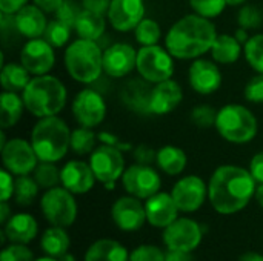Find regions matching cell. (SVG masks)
Instances as JSON below:
<instances>
[{
  "label": "cell",
  "instance_id": "cell-54",
  "mask_svg": "<svg viewBox=\"0 0 263 261\" xmlns=\"http://www.w3.org/2000/svg\"><path fill=\"white\" fill-rule=\"evenodd\" d=\"M9 218H11V215H9V206H8L6 202H2V205H0V223L5 225Z\"/></svg>",
  "mask_w": 263,
  "mask_h": 261
},
{
  "label": "cell",
  "instance_id": "cell-27",
  "mask_svg": "<svg viewBox=\"0 0 263 261\" xmlns=\"http://www.w3.org/2000/svg\"><path fill=\"white\" fill-rule=\"evenodd\" d=\"M105 28H106L105 17L102 14L88 11L85 8L82 9V12L79 14L77 20L74 23L76 34L80 38H86V40H92V42H97L105 34Z\"/></svg>",
  "mask_w": 263,
  "mask_h": 261
},
{
  "label": "cell",
  "instance_id": "cell-13",
  "mask_svg": "<svg viewBox=\"0 0 263 261\" xmlns=\"http://www.w3.org/2000/svg\"><path fill=\"white\" fill-rule=\"evenodd\" d=\"M72 115L80 126L96 128L106 117V103L96 89H82L72 102Z\"/></svg>",
  "mask_w": 263,
  "mask_h": 261
},
{
  "label": "cell",
  "instance_id": "cell-33",
  "mask_svg": "<svg viewBox=\"0 0 263 261\" xmlns=\"http://www.w3.org/2000/svg\"><path fill=\"white\" fill-rule=\"evenodd\" d=\"M99 140V135L92 131V128L79 126L74 131H71V151L77 155H86L91 154L96 149V143Z\"/></svg>",
  "mask_w": 263,
  "mask_h": 261
},
{
  "label": "cell",
  "instance_id": "cell-31",
  "mask_svg": "<svg viewBox=\"0 0 263 261\" xmlns=\"http://www.w3.org/2000/svg\"><path fill=\"white\" fill-rule=\"evenodd\" d=\"M156 163L165 174L179 175L186 168L188 158H186V154L183 149L173 146V145H166L157 151Z\"/></svg>",
  "mask_w": 263,
  "mask_h": 261
},
{
  "label": "cell",
  "instance_id": "cell-5",
  "mask_svg": "<svg viewBox=\"0 0 263 261\" xmlns=\"http://www.w3.org/2000/svg\"><path fill=\"white\" fill-rule=\"evenodd\" d=\"M68 74L79 83H94L103 72V52L97 42L77 38L65 51Z\"/></svg>",
  "mask_w": 263,
  "mask_h": 261
},
{
  "label": "cell",
  "instance_id": "cell-36",
  "mask_svg": "<svg viewBox=\"0 0 263 261\" xmlns=\"http://www.w3.org/2000/svg\"><path fill=\"white\" fill-rule=\"evenodd\" d=\"M32 177L37 182V185L43 189H51V188H55L59 183H62L60 171L51 162H40L35 166Z\"/></svg>",
  "mask_w": 263,
  "mask_h": 261
},
{
  "label": "cell",
  "instance_id": "cell-34",
  "mask_svg": "<svg viewBox=\"0 0 263 261\" xmlns=\"http://www.w3.org/2000/svg\"><path fill=\"white\" fill-rule=\"evenodd\" d=\"M39 185L34 180V177L28 175H20L15 180V188H14V198L18 206H31L34 200L37 198L39 194Z\"/></svg>",
  "mask_w": 263,
  "mask_h": 261
},
{
  "label": "cell",
  "instance_id": "cell-60",
  "mask_svg": "<svg viewBox=\"0 0 263 261\" xmlns=\"http://www.w3.org/2000/svg\"><path fill=\"white\" fill-rule=\"evenodd\" d=\"M35 261H57V258H52V257H42V258H37Z\"/></svg>",
  "mask_w": 263,
  "mask_h": 261
},
{
  "label": "cell",
  "instance_id": "cell-43",
  "mask_svg": "<svg viewBox=\"0 0 263 261\" xmlns=\"http://www.w3.org/2000/svg\"><path fill=\"white\" fill-rule=\"evenodd\" d=\"M166 252L153 245H142L129 254V261H165Z\"/></svg>",
  "mask_w": 263,
  "mask_h": 261
},
{
  "label": "cell",
  "instance_id": "cell-46",
  "mask_svg": "<svg viewBox=\"0 0 263 261\" xmlns=\"http://www.w3.org/2000/svg\"><path fill=\"white\" fill-rule=\"evenodd\" d=\"M131 152H133V158L139 165H153L156 162V158H157V151H154L148 145L134 146V149Z\"/></svg>",
  "mask_w": 263,
  "mask_h": 261
},
{
  "label": "cell",
  "instance_id": "cell-38",
  "mask_svg": "<svg viewBox=\"0 0 263 261\" xmlns=\"http://www.w3.org/2000/svg\"><path fill=\"white\" fill-rule=\"evenodd\" d=\"M245 57L253 69L263 74V34H256L243 45Z\"/></svg>",
  "mask_w": 263,
  "mask_h": 261
},
{
  "label": "cell",
  "instance_id": "cell-21",
  "mask_svg": "<svg viewBox=\"0 0 263 261\" xmlns=\"http://www.w3.org/2000/svg\"><path fill=\"white\" fill-rule=\"evenodd\" d=\"M146 220L154 228H166L179 218V208L171 194L157 192L146 198L145 203Z\"/></svg>",
  "mask_w": 263,
  "mask_h": 261
},
{
  "label": "cell",
  "instance_id": "cell-37",
  "mask_svg": "<svg viewBox=\"0 0 263 261\" xmlns=\"http://www.w3.org/2000/svg\"><path fill=\"white\" fill-rule=\"evenodd\" d=\"M162 35L160 25L153 18H143L136 28V40L142 46L157 45Z\"/></svg>",
  "mask_w": 263,
  "mask_h": 261
},
{
  "label": "cell",
  "instance_id": "cell-12",
  "mask_svg": "<svg viewBox=\"0 0 263 261\" xmlns=\"http://www.w3.org/2000/svg\"><path fill=\"white\" fill-rule=\"evenodd\" d=\"M203 231L191 218H177L163 229V243L171 251L193 252L202 242Z\"/></svg>",
  "mask_w": 263,
  "mask_h": 261
},
{
  "label": "cell",
  "instance_id": "cell-47",
  "mask_svg": "<svg viewBox=\"0 0 263 261\" xmlns=\"http://www.w3.org/2000/svg\"><path fill=\"white\" fill-rule=\"evenodd\" d=\"M97 135H99V140H100L103 145H108V146L117 148V149H119V151H122V152H126V151H133V149H134V146H133L131 143L123 142L120 137H117V135H114V134L108 132V131H100Z\"/></svg>",
  "mask_w": 263,
  "mask_h": 261
},
{
  "label": "cell",
  "instance_id": "cell-2",
  "mask_svg": "<svg viewBox=\"0 0 263 261\" xmlns=\"http://www.w3.org/2000/svg\"><path fill=\"white\" fill-rule=\"evenodd\" d=\"M217 35L216 26L210 18L199 14H190L170 28L165 45L173 57L191 60L211 51Z\"/></svg>",
  "mask_w": 263,
  "mask_h": 261
},
{
  "label": "cell",
  "instance_id": "cell-29",
  "mask_svg": "<svg viewBox=\"0 0 263 261\" xmlns=\"http://www.w3.org/2000/svg\"><path fill=\"white\" fill-rule=\"evenodd\" d=\"M29 71L22 63H3L0 72V83L3 91L23 92L28 83L31 82Z\"/></svg>",
  "mask_w": 263,
  "mask_h": 261
},
{
  "label": "cell",
  "instance_id": "cell-41",
  "mask_svg": "<svg viewBox=\"0 0 263 261\" xmlns=\"http://www.w3.org/2000/svg\"><path fill=\"white\" fill-rule=\"evenodd\" d=\"M263 22L262 12L253 6V5H245L242 6V9L239 11V15H237V23L240 28H245V29H256L257 26H260Z\"/></svg>",
  "mask_w": 263,
  "mask_h": 261
},
{
  "label": "cell",
  "instance_id": "cell-55",
  "mask_svg": "<svg viewBox=\"0 0 263 261\" xmlns=\"http://www.w3.org/2000/svg\"><path fill=\"white\" fill-rule=\"evenodd\" d=\"M234 35H236V38H237L240 43H243V45L250 40V37H248V29H245V28H239V29L234 32Z\"/></svg>",
  "mask_w": 263,
  "mask_h": 261
},
{
  "label": "cell",
  "instance_id": "cell-1",
  "mask_svg": "<svg viewBox=\"0 0 263 261\" xmlns=\"http://www.w3.org/2000/svg\"><path fill=\"white\" fill-rule=\"evenodd\" d=\"M256 183L251 172L240 166H219L208 185L210 202L219 214H236L256 197Z\"/></svg>",
  "mask_w": 263,
  "mask_h": 261
},
{
  "label": "cell",
  "instance_id": "cell-42",
  "mask_svg": "<svg viewBox=\"0 0 263 261\" xmlns=\"http://www.w3.org/2000/svg\"><path fill=\"white\" fill-rule=\"evenodd\" d=\"M0 261H35L32 251L26 248V245L12 243L5 248L0 254Z\"/></svg>",
  "mask_w": 263,
  "mask_h": 261
},
{
  "label": "cell",
  "instance_id": "cell-50",
  "mask_svg": "<svg viewBox=\"0 0 263 261\" xmlns=\"http://www.w3.org/2000/svg\"><path fill=\"white\" fill-rule=\"evenodd\" d=\"M250 172L254 177V180L260 185L263 183V151L257 152L250 163Z\"/></svg>",
  "mask_w": 263,
  "mask_h": 261
},
{
  "label": "cell",
  "instance_id": "cell-58",
  "mask_svg": "<svg viewBox=\"0 0 263 261\" xmlns=\"http://www.w3.org/2000/svg\"><path fill=\"white\" fill-rule=\"evenodd\" d=\"M57 261H76V257L72 255V254H69V252H66V254H63L62 257H59Z\"/></svg>",
  "mask_w": 263,
  "mask_h": 261
},
{
  "label": "cell",
  "instance_id": "cell-57",
  "mask_svg": "<svg viewBox=\"0 0 263 261\" xmlns=\"http://www.w3.org/2000/svg\"><path fill=\"white\" fill-rule=\"evenodd\" d=\"M256 200H257V203L260 205V208L263 209V183H260L257 186V189H256Z\"/></svg>",
  "mask_w": 263,
  "mask_h": 261
},
{
  "label": "cell",
  "instance_id": "cell-15",
  "mask_svg": "<svg viewBox=\"0 0 263 261\" xmlns=\"http://www.w3.org/2000/svg\"><path fill=\"white\" fill-rule=\"evenodd\" d=\"M179 211L196 212L202 208L208 195V186L197 175H186L180 178L171 192Z\"/></svg>",
  "mask_w": 263,
  "mask_h": 261
},
{
  "label": "cell",
  "instance_id": "cell-24",
  "mask_svg": "<svg viewBox=\"0 0 263 261\" xmlns=\"http://www.w3.org/2000/svg\"><path fill=\"white\" fill-rule=\"evenodd\" d=\"M14 23L18 35H23L26 38L43 37L48 26L45 11H42L37 5L23 6L17 14H14Z\"/></svg>",
  "mask_w": 263,
  "mask_h": 261
},
{
  "label": "cell",
  "instance_id": "cell-28",
  "mask_svg": "<svg viewBox=\"0 0 263 261\" xmlns=\"http://www.w3.org/2000/svg\"><path fill=\"white\" fill-rule=\"evenodd\" d=\"M25 108L23 97H20L17 92L3 91L0 95V126L2 129H9L17 125V122L22 118Z\"/></svg>",
  "mask_w": 263,
  "mask_h": 261
},
{
  "label": "cell",
  "instance_id": "cell-14",
  "mask_svg": "<svg viewBox=\"0 0 263 261\" xmlns=\"http://www.w3.org/2000/svg\"><path fill=\"white\" fill-rule=\"evenodd\" d=\"M20 63L32 75H45L55 63L54 46L40 37L29 38L20 51Z\"/></svg>",
  "mask_w": 263,
  "mask_h": 261
},
{
  "label": "cell",
  "instance_id": "cell-23",
  "mask_svg": "<svg viewBox=\"0 0 263 261\" xmlns=\"http://www.w3.org/2000/svg\"><path fill=\"white\" fill-rule=\"evenodd\" d=\"M146 80H131L120 91L122 103L136 114L153 115L151 112V92L153 88Z\"/></svg>",
  "mask_w": 263,
  "mask_h": 261
},
{
  "label": "cell",
  "instance_id": "cell-20",
  "mask_svg": "<svg viewBox=\"0 0 263 261\" xmlns=\"http://www.w3.org/2000/svg\"><path fill=\"white\" fill-rule=\"evenodd\" d=\"M60 180H62V186L76 195V194L89 192L97 178L89 163L80 160H71L62 168Z\"/></svg>",
  "mask_w": 263,
  "mask_h": 261
},
{
  "label": "cell",
  "instance_id": "cell-26",
  "mask_svg": "<svg viewBox=\"0 0 263 261\" xmlns=\"http://www.w3.org/2000/svg\"><path fill=\"white\" fill-rule=\"evenodd\" d=\"M85 261H129V254L119 242L100 238L88 248Z\"/></svg>",
  "mask_w": 263,
  "mask_h": 261
},
{
  "label": "cell",
  "instance_id": "cell-35",
  "mask_svg": "<svg viewBox=\"0 0 263 261\" xmlns=\"http://www.w3.org/2000/svg\"><path fill=\"white\" fill-rule=\"evenodd\" d=\"M72 29H74V26L65 23L59 18H54L48 23L45 34H43V38L46 42H49L54 48H62L69 42Z\"/></svg>",
  "mask_w": 263,
  "mask_h": 261
},
{
  "label": "cell",
  "instance_id": "cell-32",
  "mask_svg": "<svg viewBox=\"0 0 263 261\" xmlns=\"http://www.w3.org/2000/svg\"><path fill=\"white\" fill-rule=\"evenodd\" d=\"M42 251L52 258H59L69 249V235L66 234L65 228L52 226L45 231L40 240Z\"/></svg>",
  "mask_w": 263,
  "mask_h": 261
},
{
  "label": "cell",
  "instance_id": "cell-51",
  "mask_svg": "<svg viewBox=\"0 0 263 261\" xmlns=\"http://www.w3.org/2000/svg\"><path fill=\"white\" fill-rule=\"evenodd\" d=\"M26 5H28V0H0V11L3 14L14 15Z\"/></svg>",
  "mask_w": 263,
  "mask_h": 261
},
{
  "label": "cell",
  "instance_id": "cell-39",
  "mask_svg": "<svg viewBox=\"0 0 263 261\" xmlns=\"http://www.w3.org/2000/svg\"><path fill=\"white\" fill-rule=\"evenodd\" d=\"M190 5L196 11V14L206 18H214L220 15L228 6L227 0H190Z\"/></svg>",
  "mask_w": 263,
  "mask_h": 261
},
{
  "label": "cell",
  "instance_id": "cell-6",
  "mask_svg": "<svg viewBox=\"0 0 263 261\" xmlns=\"http://www.w3.org/2000/svg\"><path fill=\"white\" fill-rule=\"evenodd\" d=\"M216 129L230 143L243 145L257 135V118L243 105H227L217 112Z\"/></svg>",
  "mask_w": 263,
  "mask_h": 261
},
{
  "label": "cell",
  "instance_id": "cell-48",
  "mask_svg": "<svg viewBox=\"0 0 263 261\" xmlns=\"http://www.w3.org/2000/svg\"><path fill=\"white\" fill-rule=\"evenodd\" d=\"M0 180H2V192H0V198L2 202H8L12 194H14V188H15V182L12 180V175L8 169H2L0 171Z\"/></svg>",
  "mask_w": 263,
  "mask_h": 261
},
{
  "label": "cell",
  "instance_id": "cell-44",
  "mask_svg": "<svg viewBox=\"0 0 263 261\" xmlns=\"http://www.w3.org/2000/svg\"><path fill=\"white\" fill-rule=\"evenodd\" d=\"M82 9H83L82 3H77L76 0H63L60 8L54 14H55V18L74 26V23H76L79 14L82 12Z\"/></svg>",
  "mask_w": 263,
  "mask_h": 261
},
{
  "label": "cell",
  "instance_id": "cell-17",
  "mask_svg": "<svg viewBox=\"0 0 263 261\" xmlns=\"http://www.w3.org/2000/svg\"><path fill=\"white\" fill-rule=\"evenodd\" d=\"M106 15L116 31L128 32L145 18V3L143 0H111Z\"/></svg>",
  "mask_w": 263,
  "mask_h": 261
},
{
  "label": "cell",
  "instance_id": "cell-25",
  "mask_svg": "<svg viewBox=\"0 0 263 261\" xmlns=\"http://www.w3.org/2000/svg\"><path fill=\"white\" fill-rule=\"evenodd\" d=\"M2 231L11 243L28 245L35 238L39 225L29 214H15L11 215V218L3 225Z\"/></svg>",
  "mask_w": 263,
  "mask_h": 261
},
{
  "label": "cell",
  "instance_id": "cell-40",
  "mask_svg": "<svg viewBox=\"0 0 263 261\" xmlns=\"http://www.w3.org/2000/svg\"><path fill=\"white\" fill-rule=\"evenodd\" d=\"M217 112L213 106L210 105H199L196 108H193L191 111V122L202 129H208L211 126H216V120H217Z\"/></svg>",
  "mask_w": 263,
  "mask_h": 261
},
{
  "label": "cell",
  "instance_id": "cell-3",
  "mask_svg": "<svg viewBox=\"0 0 263 261\" xmlns=\"http://www.w3.org/2000/svg\"><path fill=\"white\" fill-rule=\"evenodd\" d=\"M25 108L34 117L57 115L66 105L65 85L54 75H35L22 92Z\"/></svg>",
  "mask_w": 263,
  "mask_h": 261
},
{
  "label": "cell",
  "instance_id": "cell-4",
  "mask_svg": "<svg viewBox=\"0 0 263 261\" xmlns=\"http://www.w3.org/2000/svg\"><path fill=\"white\" fill-rule=\"evenodd\" d=\"M31 145L40 162L55 163L71 149V131L60 117H43L31 131Z\"/></svg>",
  "mask_w": 263,
  "mask_h": 261
},
{
  "label": "cell",
  "instance_id": "cell-56",
  "mask_svg": "<svg viewBox=\"0 0 263 261\" xmlns=\"http://www.w3.org/2000/svg\"><path fill=\"white\" fill-rule=\"evenodd\" d=\"M239 261H263V255L257 254V252H247L240 257Z\"/></svg>",
  "mask_w": 263,
  "mask_h": 261
},
{
  "label": "cell",
  "instance_id": "cell-7",
  "mask_svg": "<svg viewBox=\"0 0 263 261\" xmlns=\"http://www.w3.org/2000/svg\"><path fill=\"white\" fill-rule=\"evenodd\" d=\"M40 208L45 220L52 226L68 228L77 218V202L66 188L55 186L46 189L40 200Z\"/></svg>",
  "mask_w": 263,
  "mask_h": 261
},
{
  "label": "cell",
  "instance_id": "cell-22",
  "mask_svg": "<svg viewBox=\"0 0 263 261\" xmlns=\"http://www.w3.org/2000/svg\"><path fill=\"white\" fill-rule=\"evenodd\" d=\"M183 98L182 86L173 80L168 78L165 82L156 83L153 86L151 92V112L153 115H166L171 111H174Z\"/></svg>",
  "mask_w": 263,
  "mask_h": 261
},
{
  "label": "cell",
  "instance_id": "cell-49",
  "mask_svg": "<svg viewBox=\"0 0 263 261\" xmlns=\"http://www.w3.org/2000/svg\"><path fill=\"white\" fill-rule=\"evenodd\" d=\"M82 6L88 11L105 15L109 11L111 0H82Z\"/></svg>",
  "mask_w": 263,
  "mask_h": 261
},
{
  "label": "cell",
  "instance_id": "cell-19",
  "mask_svg": "<svg viewBox=\"0 0 263 261\" xmlns=\"http://www.w3.org/2000/svg\"><path fill=\"white\" fill-rule=\"evenodd\" d=\"M188 80L193 91L202 95L216 92L222 85V72L219 66L210 60L197 58L188 71Z\"/></svg>",
  "mask_w": 263,
  "mask_h": 261
},
{
  "label": "cell",
  "instance_id": "cell-59",
  "mask_svg": "<svg viewBox=\"0 0 263 261\" xmlns=\"http://www.w3.org/2000/svg\"><path fill=\"white\" fill-rule=\"evenodd\" d=\"M247 0H227V5L228 6H239V5H243Z\"/></svg>",
  "mask_w": 263,
  "mask_h": 261
},
{
  "label": "cell",
  "instance_id": "cell-9",
  "mask_svg": "<svg viewBox=\"0 0 263 261\" xmlns=\"http://www.w3.org/2000/svg\"><path fill=\"white\" fill-rule=\"evenodd\" d=\"M89 165L96 178L103 183L106 189H112L114 183L125 172V158L122 151L108 145H102L91 152Z\"/></svg>",
  "mask_w": 263,
  "mask_h": 261
},
{
  "label": "cell",
  "instance_id": "cell-18",
  "mask_svg": "<svg viewBox=\"0 0 263 261\" xmlns=\"http://www.w3.org/2000/svg\"><path fill=\"white\" fill-rule=\"evenodd\" d=\"M137 65V52L129 43H114L103 52V72L112 78L128 75Z\"/></svg>",
  "mask_w": 263,
  "mask_h": 261
},
{
  "label": "cell",
  "instance_id": "cell-8",
  "mask_svg": "<svg viewBox=\"0 0 263 261\" xmlns=\"http://www.w3.org/2000/svg\"><path fill=\"white\" fill-rule=\"evenodd\" d=\"M137 72L140 77L149 83H160L173 77L174 74V62L173 55L168 49L151 45L142 46L137 51Z\"/></svg>",
  "mask_w": 263,
  "mask_h": 261
},
{
  "label": "cell",
  "instance_id": "cell-10",
  "mask_svg": "<svg viewBox=\"0 0 263 261\" xmlns=\"http://www.w3.org/2000/svg\"><path fill=\"white\" fill-rule=\"evenodd\" d=\"M0 151L3 166L11 174L20 177L34 172L39 157L31 142H26L23 138H11Z\"/></svg>",
  "mask_w": 263,
  "mask_h": 261
},
{
  "label": "cell",
  "instance_id": "cell-30",
  "mask_svg": "<svg viewBox=\"0 0 263 261\" xmlns=\"http://www.w3.org/2000/svg\"><path fill=\"white\" fill-rule=\"evenodd\" d=\"M240 54H242V43L236 38V35H231V34L217 35L211 48V55L214 62L222 63V65H231L237 62Z\"/></svg>",
  "mask_w": 263,
  "mask_h": 261
},
{
  "label": "cell",
  "instance_id": "cell-52",
  "mask_svg": "<svg viewBox=\"0 0 263 261\" xmlns=\"http://www.w3.org/2000/svg\"><path fill=\"white\" fill-rule=\"evenodd\" d=\"M63 0H34V5H37L45 12H55Z\"/></svg>",
  "mask_w": 263,
  "mask_h": 261
},
{
  "label": "cell",
  "instance_id": "cell-45",
  "mask_svg": "<svg viewBox=\"0 0 263 261\" xmlns=\"http://www.w3.org/2000/svg\"><path fill=\"white\" fill-rule=\"evenodd\" d=\"M243 95L251 103H263V74L259 72L247 83Z\"/></svg>",
  "mask_w": 263,
  "mask_h": 261
},
{
  "label": "cell",
  "instance_id": "cell-53",
  "mask_svg": "<svg viewBox=\"0 0 263 261\" xmlns=\"http://www.w3.org/2000/svg\"><path fill=\"white\" fill-rule=\"evenodd\" d=\"M165 261H193V257L190 255V252L168 249V252L165 255Z\"/></svg>",
  "mask_w": 263,
  "mask_h": 261
},
{
  "label": "cell",
  "instance_id": "cell-16",
  "mask_svg": "<svg viewBox=\"0 0 263 261\" xmlns=\"http://www.w3.org/2000/svg\"><path fill=\"white\" fill-rule=\"evenodd\" d=\"M111 217L116 226L123 232H136L145 225V222H148L145 205L133 195L117 198L112 205Z\"/></svg>",
  "mask_w": 263,
  "mask_h": 261
},
{
  "label": "cell",
  "instance_id": "cell-11",
  "mask_svg": "<svg viewBox=\"0 0 263 261\" xmlns=\"http://www.w3.org/2000/svg\"><path fill=\"white\" fill-rule=\"evenodd\" d=\"M125 191L137 198H149L160 191V175L151 165H133L122 175Z\"/></svg>",
  "mask_w": 263,
  "mask_h": 261
}]
</instances>
